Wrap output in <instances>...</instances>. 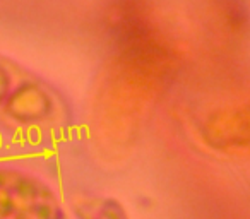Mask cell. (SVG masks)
Returning a JSON list of instances; mask_svg holds the SVG:
<instances>
[{"instance_id": "2", "label": "cell", "mask_w": 250, "mask_h": 219, "mask_svg": "<svg viewBox=\"0 0 250 219\" xmlns=\"http://www.w3.org/2000/svg\"><path fill=\"white\" fill-rule=\"evenodd\" d=\"M0 219H65V209L42 177L0 164Z\"/></svg>"}, {"instance_id": "3", "label": "cell", "mask_w": 250, "mask_h": 219, "mask_svg": "<svg viewBox=\"0 0 250 219\" xmlns=\"http://www.w3.org/2000/svg\"><path fill=\"white\" fill-rule=\"evenodd\" d=\"M201 139L228 154H250V96L208 112L199 122Z\"/></svg>"}, {"instance_id": "4", "label": "cell", "mask_w": 250, "mask_h": 219, "mask_svg": "<svg viewBox=\"0 0 250 219\" xmlns=\"http://www.w3.org/2000/svg\"><path fill=\"white\" fill-rule=\"evenodd\" d=\"M79 219H130L122 202L117 199L104 197L87 200L79 205L77 211Z\"/></svg>"}, {"instance_id": "1", "label": "cell", "mask_w": 250, "mask_h": 219, "mask_svg": "<svg viewBox=\"0 0 250 219\" xmlns=\"http://www.w3.org/2000/svg\"><path fill=\"white\" fill-rule=\"evenodd\" d=\"M70 122L69 104L46 79L0 53V129L22 137H50Z\"/></svg>"}]
</instances>
